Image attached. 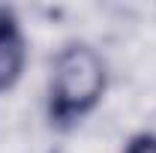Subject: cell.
<instances>
[{
    "instance_id": "6da1fadb",
    "label": "cell",
    "mask_w": 156,
    "mask_h": 153,
    "mask_svg": "<svg viewBox=\"0 0 156 153\" xmlns=\"http://www.w3.org/2000/svg\"><path fill=\"white\" fill-rule=\"evenodd\" d=\"M105 90V63L90 45H69L54 60V72L48 84L51 117L75 120L87 114Z\"/></svg>"
},
{
    "instance_id": "7a4b0ae2",
    "label": "cell",
    "mask_w": 156,
    "mask_h": 153,
    "mask_svg": "<svg viewBox=\"0 0 156 153\" xmlns=\"http://www.w3.org/2000/svg\"><path fill=\"white\" fill-rule=\"evenodd\" d=\"M24 36L15 15L9 9H0V90L12 87L24 69Z\"/></svg>"
},
{
    "instance_id": "3957f363",
    "label": "cell",
    "mask_w": 156,
    "mask_h": 153,
    "mask_svg": "<svg viewBox=\"0 0 156 153\" xmlns=\"http://www.w3.org/2000/svg\"><path fill=\"white\" fill-rule=\"evenodd\" d=\"M123 153H156V135H138V138H132Z\"/></svg>"
}]
</instances>
